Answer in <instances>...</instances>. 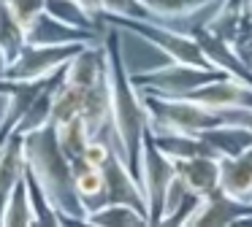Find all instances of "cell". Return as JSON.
Masks as SVG:
<instances>
[{
	"mask_svg": "<svg viewBox=\"0 0 252 227\" xmlns=\"http://www.w3.org/2000/svg\"><path fill=\"white\" fill-rule=\"evenodd\" d=\"M109 25L120 27L122 32H133L141 41H147L149 46H155L158 52H163L168 59L187 65H198V68H212L209 59L203 57L201 46H198L192 32H179L174 27H165V22L160 19H130V16H100Z\"/></svg>",
	"mask_w": 252,
	"mask_h": 227,
	"instance_id": "277c9868",
	"label": "cell"
},
{
	"mask_svg": "<svg viewBox=\"0 0 252 227\" xmlns=\"http://www.w3.org/2000/svg\"><path fill=\"white\" fill-rule=\"evenodd\" d=\"M28 41H33V43H98L100 32L65 25V22L55 19L52 14L44 11L35 19V25L28 30Z\"/></svg>",
	"mask_w": 252,
	"mask_h": 227,
	"instance_id": "e0dca14e",
	"label": "cell"
},
{
	"mask_svg": "<svg viewBox=\"0 0 252 227\" xmlns=\"http://www.w3.org/2000/svg\"><path fill=\"white\" fill-rule=\"evenodd\" d=\"M90 138H93V130L84 122V116H73L68 122L57 124V141H60L63 151H65L71 160H79L87 149Z\"/></svg>",
	"mask_w": 252,
	"mask_h": 227,
	"instance_id": "f1b7e54d",
	"label": "cell"
},
{
	"mask_svg": "<svg viewBox=\"0 0 252 227\" xmlns=\"http://www.w3.org/2000/svg\"><path fill=\"white\" fill-rule=\"evenodd\" d=\"M111 151H114V133H111V141H103L100 135H93L87 149H84V154H82V160L95 165V168H103V162L111 157Z\"/></svg>",
	"mask_w": 252,
	"mask_h": 227,
	"instance_id": "d6a6232c",
	"label": "cell"
},
{
	"mask_svg": "<svg viewBox=\"0 0 252 227\" xmlns=\"http://www.w3.org/2000/svg\"><path fill=\"white\" fill-rule=\"evenodd\" d=\"M100 16H130V19H152L149 8L141 0H103Z\"/></svg>",
	"mask_w": 252,
	"mask_h": 227,
	"instance_id": "4dcf8cb0",
	"label": "cell"
},
{
	"mask_svg": "<svg viewBox=\"0 0 252 227\" xmlns=\"http://www.w3.org/2000/svg\"><path fill=\"white\" fill-rule=\"evenodd\" d=\"M149 8L152 19L168 22V19H185V16H192L198 11L209 8V5L220 3V0H141Z\"/></svg>",
	"mask_w": 252,
	"mask_h": 227,
	"instance_id": "83f0119b",
	"label": "cell"
},
{
	"mask_svg": "<svg viewBox=\"0 0 252 227\" xmlns=\"http://www.w3.org/2000/svg\"><path fill=\"white\" fill-rule=\"evenodd\" d=\"M100 203H127V205H136L138 211L147 214V195H144V187H141V181L133 176L127 162L122 160L117 146H114V151H111V157L103 162V195H100Z\"/></svg>",
	"mask_w": 252,
	"mask_h": 227,
	"instance_id": "9c48e42d",
	"label": "cell"
},
{
	"mask_svg": "<svg viewBox=\"0 0 252 227\" xmlns=\"http://www.w3.org/2000/svg\"><path fill=\"white\" fill-rule=\"evenodd\" d=\"M44 81L46 79H41V81H14L11 92L3 97L6 106H3V114H0V143H3L11 133L19 130L25 114L30 111V106H33L35 97H38Z\"/></svg>",
	"mask_w": 252,
	"mask_h": 227,
	"instance_id": "9a60e30c",
	"label": "cell"
},
{
	"mask_svg": "<svg viewBox=\"0 0 252 227\" xmlns=\"http://www.w3.org/2000/svg\"><path fill=\"white\" fill-rule=\"evenodd\" d=\"M82 5H84V8H87L93 16H100V14H103V0H82Z\"/></svg>",
	"mask_w": 252,
	"mask_h": 227,
	"instance_id": "836d02e7",
	"label": "cell"
},
{
	"mask_svg": "<svg viewBox=\"0 0 252 227\" xmlns=\"http://www.w3.org/2000/svg\"><path fill=\"white\" fill-rule=\"evenodd\" d=\"M84 111V89L76 84H68L63 76V84L55 92V103H52V122L63 124L73 116H82Z\"/></svg>",
	"mask_w": 252,
	"mask_h": 227,
	"instance_id": "4316f807",
	"label": "cell"
},
{
	"mask_svg": "<svg viewBox=\"0 0 252 227\" xmlns=\"http://www.w3.org/2000/svg\"><path fill=\"white\" fill-rule=\"evenodd\" d=\"M0 46L8 57V65L22 54V49L28 46V30L25 25L11 14L6 3H0Z\"/></svg>",
	"mask_w": 252,
	"mask_h": 227,
	"instance_id": "d4e9b609",
	"label": "cell"
},
{
	"mask_svg": "<svg viewBox=\"0 0 252 227\" xmlns=\"http://www.w3.org/2000/svg\"><path fill=\"white\" fill-rule=\"evenodd\" d=\"M244 11H247V16L252 19V0H244Z\"/></svg>",
	"mask_w": 252,
	"mask_h": 227,
	"instance_id": "74e56055",
	"label": "cell"
},
{
	"mask_svg": "<svg viewBox=\"0 0 252 227\" xmlns=\"http://www.w3.org/2000/svg\"><path fill=\"white\" fill-rule=\"evenodd\" d=\"M0 3H6L11 8V14L25 25V30H30L35 19L44 14V0H0Z\"/></svg>",
	"mask_w": 252,
	"mask_h": 227,
	"instance_id": "1f68e13d",
	"label": "cell"
},
{
	"mask_svg": "<svg viewBox=\"0 0 252 227\" xmlns=\"http://www.w3.org/2000/svg\"><path fill=\"white\" fill-rule=\"evenodd\" d=\"M220 189L239 200H252V146L236 157H222Z\"/></svg>",
	"mask_w": 252,
	"mask_h": 227,
	"instance_id": "ac0fdd59",
	"label": "cell"
},
{
	"mask_svg": "<svg viewBox=\"0 0 252 227\" xmlns=\"http://www.w3.org/2000/svg\"><path fill=\"white\" fill-rule=\"evenodd\" d=\"M87 43H33L28 41V46L22 49L17 59L8 65L6 79L11 81H41L55 76L57 70H63L68 65V59Z\"/></svg>",
	"mask_w": 252,
	"mask_h": 227,
	"instance_id": "52a82bcc",
	"label": "cell"
},
{
	"mask_svg": "<svg viewBox=\"0 0 252 227\" xmlns=\"http://www.w3.org/2000/svg\"><path fill=\"white\" fill-rule=\"evenodd\" d=\"M6 70H8V57L3 52V46H0V76H6Z\"/></svg>",
	"mask_w": 252,
	"mask_h": 227,
	"instance_id": "d590c367",
	"label": "cell"
},
{
	"mask_svg": "<svg viewBox=\"0 0 252 227\" xmlns=\"http://www.w3.org/2000/svg\"><path fill=\"white\" fill-rule=\"evenodd\" d=\"M3 225H8V227H33L35 225V211H33V203H30V192H28V184H25V176L14 187L11 198L6 203Z\"/></svg>",
	"mask_w": 252,
	"mask_h": 227,
	"instance_id": "f546056e",
	"label": "cell"
},
{
	"mask_svg": "<svg viewBox=\"0 0 252 227\" xmlns=\"http://www.w3.org/2000/svg\"><path fill=\"white\" fill-rule=\"evenodd\" d=\"M192 35H195L198 46H201L203 57L209 59L212 68H217V70H222V73L233 76V79H241V81H250L252 84V68L236 54V49H233L230 41L214 35V32L209 30V27H203V25H198L195 30H192Z\"/></svg>",
	"mask_w": 252,
	"mask_h": 227,
	"instance_id": "8fae6325",
	"label": "cell"
},
{
	"mask_svg": "<svg viewBox=\"0 0 252 227\" xmlns=\"http://www.w3.org/2000/svg\"><path fill=\"white\" fill-rule=\"evenodd\" d=\"M144 106L149 111V127L152 130H171V133H190L201 135L203 130L230 119V114L214 111L192 97H171L160 92H144Z\"/></svg>",
	"mask_w": 252,
	"mask_h": 227,
	"instance_id": "3957f363",
	"label": "cell"
},
{
	"mask_svg": "<svg viewBox=\"0 0 252 227\" xmlns=\"http://www.w3.org/2000/svg\"><path fill=\"white\" fill-rule=\"evenodd\" d=\"M84 122L90 124L93 135H100L106 127H111V89H109V73L106 79H100L98 84H93L90 89H84Z\"/></svg>",
	"mask_w": 252,
	"mask_h": 227,
	"instance_id": "ffe728a7",
	"label": "cell"
},
{
	"mask_svg": "<svg viewBox=\"0 0 252 227\" xmlns=\"http://www.w3.org/2000/svg\"><path fill=\"white\" fill-rule=\"evenodd\" d=\"M106 62H109V89H111V133L114 146L141 181V157H144V135L149 130V111L144 106V95L133 81L122 57V30L111 25L103 35Z\"/></svg>",
	"mask_w": 252,
	"mask_h": 227,
	"instance_id": "6da1fadb",
	"label": "cell"
},
{
	"mask_svg": "<svg viewBox=\"0 0 252 227\" xmlns=\"http://www.w3.org/2000/svg\"><path fill=\"white\" fill-rule=\"evenodd\" d=\"M222 157L214 154H203V157H190V160H174L176 162V176L182 178L187 189L198 198L217 192L220 189V178H222Z\"/></svg>",
	"mask_w": 252,
	"mask_h": 227,
	"instance_id": "7c38bea8",
	"label": "cell"
},
{
	"mask_svg": "<svg viewBox=\"0 0 252 227\" xmlns=\"http://www.w3.org/2000/svg\"><path fill=\"white\" fill-rule=\"evenodd\" d=\"M44 11H46V14H52L55 19L65 22V25L100 32L98 16L90 14V11L82 5V0H44Z\"/></svg>",
	"mask_w": 252,
	"mask_h": 227,
	"instance_id": "cb8c5ba5",
	"label": "cell"
},
{
	"mask_svg": "<svg viewBox=\"0 0 252 227\" xmlns=\"http://www.w3.org/2000/svg\"><path fill=\"white\" fill-rule=\"evenodd\" d=\"M106 73H109V62H106L103 41L82 46L63 68V76H65L68 84H76L82 89H90L93 84H98L100 79H106Z\"/></svg>",
	"mask_w": 252,
	"mask_h": 227,
	"instance_id": "4fadbf2b",
	"label": "cell"
},
{
	"mask_svg": "<svg viewBox=\"0 0 252 227\" xmlns=\"http://www.w3.org/2000/svg\"><path fill=\"white\" fill-rule=\"evenodd\" d=\"M252 219V200H239L233 195L217 192L201 198L198 208L187 219L190 227H228V225H247Z\"/></svg>",
	"mask_w": 252,
	"mask_h": 227,
	"instance_id": "ba28073f",
	"label": "cell"
},
{
	"mask_svg": "<svg viewBox=\"0 0 252 227\" xmlns=\"http://www.w3.org/2000/svg\"><path fill=\"white\" fill-rule=\"evenodd\" d=\"M236 116H239L241 122H247V124L252 127V111H241V114H236Z\"/></svg>",
	"mask_w": 252,
	"mask_h": 227,
	"instance_id": "8d00e7d4",
	"label": "cell"
},
{
	"mask_svg": "<svg viewBox=\"0 0 252 227\" xmlns=\"http://www.w3.org/2000/svg\"><path fill=\"white\" fill-rule=\"evenodd\" d=\"M187 97H192V100L203 103V106L214 108V111H222V114L252 111V84L233 79V76H220V79L198 86Z\"/></svg>",
	"mask_w": 252,
	"mask_h": 227,
	"instance_id": "30bf717a",
	"label": "cell"
},
{
	"mask_svg": "<svg viewBox=\"0 0 252 227\" xmlns=\"http://www.w3.org/2000/svg\"><path fill=\"white\" fill-rule=\"evenodd\" d=\"M201 138L217 151L220 157H236L252 146V127L241 119H225V122L214 124V127L203 130Z\"/></svg>",
	"mask_w": 252,
	"mask_h": 227,
	"instance_id": "2e32d148",
	"label": "cell"
},
{
	"mask_svg": "<svg viewBox=\"0 0 252 227\" xmlns=\"http://www.w3.org/2000/svg\"><path fill=\"white\" fill-rule=\"evenodd\" d=\"M176 178V162L152 141V135H144V157H141V187L147 195V214L149 225H163L165 216V192Z\"/></svg>",
	"mask_w": 252,
	"mask_h": 227,
	"instance_id": "8992f818",
	"label": "cell"
},
{
	"mask_svg": "<svg viewBox=\"0 0 252 227\" xmlns=\"http://www.w3.org/2000/svg\"><path fill=\"white\" fill-rule=\"evenodd\" d=\"M25 154H28V165L35 170L49 198L55 200L63 225H87L90 205L76 189L71 157L63 151L57 141V124L46 122L44 127L25 133Z\"/></svg>",
	"mask_w": 252,
	"mask_h": 227,
	"instance_id": "7a4b0ae2",
	"label": "cell"
},
{
	"mask_svg": "<svg viewBox=\"0 0 252 227\" xmlns=\"http://www.w3.org/2000/svg\"><path fill=\"white\" fill-rule=\"evenodd\" d=\"M149 135H152V141L171 157V160H190V157H203V154L220 157L201 135L171 133V130H152V127H149Z\"/></svg>",
	"mask_w": 252,
	"mask_h": 227,
	"instance_id": "d6986e66",
	"label": "cell"
},
{
	"mask_svg": "<svg viewBox=\"0 0 252 227\" xmlns=\"http://www.w3.org/2000/svg\"><path fill=\"white\" fill-rule=\"evenodd\" d=\"M87 225L95 227H125V225H149V216L127 203H100L87 211Z\"/></svg>",
	"mask_w": 252,
	"mask_h": 227,
	"instance_id": "44dd1931",
	"label": "cell"
},
{
	"mask_svg": "<svg viewBox=\"0 0 252 227\" xmlns=\"http://www.w3.org/2000/svg\"><path fill=\"white\" fill-rule=\"evenodd\" d=\"M25 184H28V192H30V203H33L35 211V225H46V227H60L63 225V216L57 211L55 200L49 198L44 181L35 176V170L25 162Z\"/></svg>",
	"mask_w": 252,
	"mask_h": 227,
	"instance_id": "7402d4cb",
	"label": "cell"
},
{
	"mask_svg": "<svg viewBox=\"0 0 252 227\" xmlns=\"http://www.w3.org/2000/svg\"><path fill=\"white\" fill-rule=\"evenodd\" d=\"M11 86H14V81H11V79H6V76H0V97H6L8 92H11Z\"/></svg>",
	"mask_w": 252,
	"mask_h": 227,
	"instance_id": "e575fe53",
	"label": "cell"
},
{
	"mask_svg": "<svg viewBox=\"0 0 252 227\" xmlns=\"http://www.w3.org/2000/svg\"><path fill=\"white\" fill-rule=\"evenodd\" d=\"M71 165H73V181H76V189L84 198V203H87L90 208L98 205L100 195H103V168L90 165L82 157H79V160H71Z\"/></svg>",
	"mask_w": 252,
	"mask_h": 227,
	"instance_id": "484cf974",
	"label": "cell"
},
{
	"mask_svg": "<svg viewBox=\"0 0 252 227\" xmlns=\"http://www.w3.org/2000/svg\"><path fill=\"white\" fill-rule=\"evenodd\" d=\"M25 133H11L3 143H0V225H3V211L11 198L14 187L22 181L25 176Z\"/></svg>",
	"mask_w": 252,
	"mask_h": 227,
	"instance_id": "5bb4252c",
	"label": "cell"
},
{
	"mask_svg": "<svg viewBox=\"0 0 252 227\" xmlns=\"http://www.w3.org/2000/svg\"><path fill=\"white\" fill-rule=\"evenodd\" d=\"M241 19H244V0H220L214 3V14L203 22V27H209L225 41H233Z\"/></svg>",
	"mask_w": 252,
	"mask_h": 227,
	"instance_id": "603a6c76",
	"label": "cell"
},
{
	"mask_svg": "<svg viewBox=\"0 0 252 227\" xmlns=\"http://www.w3.org/2000/svg\"><path fill=\"white\" fill-rule=\"evenodd\" d=\"M228 76L217 68H198V65H187V62H176L168 59L165 65L152 70H141L133 73L138 89L144 92H160V95H171V97H187L190 92H195L198 86L209 84V81Z\"/></svg>",
	"mask_w": 252,
	"mask_h": 227,
	"instance_id": "5b68a950",
	"label": "cell"
}]
</instances>
